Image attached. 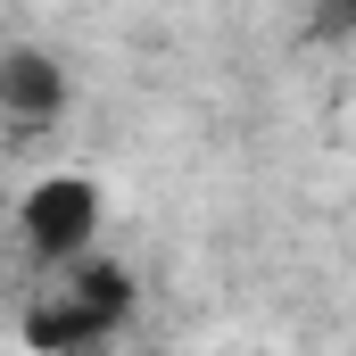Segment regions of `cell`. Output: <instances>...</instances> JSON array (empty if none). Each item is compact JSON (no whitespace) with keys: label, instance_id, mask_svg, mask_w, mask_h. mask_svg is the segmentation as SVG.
Instances as JSON below:
<instances>
[{"label":"cell","instance_id":"3957f363","mask_svg":"<svg viewBox=\"0 0 356 356\" xmlns=\"http://www.w3.org/2000/svg\"><path fill=\"white\" fill-rule=\"evenodd\" d=\"M58 108H67V75H58L50 50H8V58H0V116L50 124Z\"/></svg>","mask_w":356,"mask_h":356},{"label":"cell","instance_id":"7a4b0ae2","mask_svg":"<svg viewBox=\"0 0 356 356\" xmlns=\"http://www.w3.org/2000/svg\"><path fill=\"white\" fill-rule=\"evenodd\" d=\"M17 224H25V249L42 266H75V257H91V232H99V182L91 175H42L25 191Z\"/></svg>","mask_w":356,"mask_h":356},{"label":"cell","instance_id":"6da1fadb","mask_svg":"<svg viewBox=\"0 0 356 356\" xmlns=\"http://www.w3.org/2000/svg\"><path fill=\"white\" fill-rule=\"evenodd\" d=\"M124 307H133V282H124L116 266L75 257V266H58V282L33 298L25 340H33L42 356H83V348H99V340L124 323Z\"/></svg>","mask_w":356,"mask_h":356}]
</instances>
